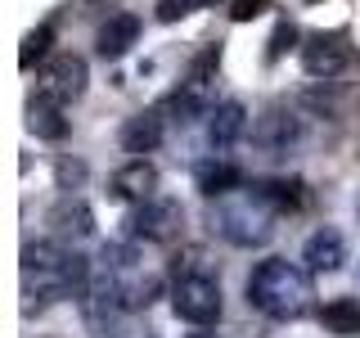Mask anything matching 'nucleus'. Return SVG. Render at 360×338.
<instances>
[{"mask_svg":"<svg viewBox=\"0 0 360 338\" xmlns=\"http://www.w3.org/2000/svg\"><path fill=\"white\" fill-rule=\"evenodd\" d=\"M297 37H302L297 23H292V18H279L275 32H270V41H266V63H279V59H284V50H292V41H297Z\"/></svg>","mask_w":360,"mask_h":338,"instance_id":"4be33fe9","label":"nucleus"},{"mask_svg":"<svg viewBox=\"0 0 360 338\" xmlns=\"http://www.w3.org/2000/svg\"><path fill=\"white\" fill-rule=\"evenodd\" d=\"M320 325L333 338H360V298H329L320 307Z\"/></svg>","mask_w":360,"mask_h":338,"instance_id":"6ab92c4d","label":"nucleus"},{"mask_svg":"<svg viewBox=\"0 0 360 338\" xmlns=\"http://www.w3.org/2000/svg\"><path fill=\"white\" fill-rule=\"evenodd\" d=\"M95 262L82 257L68 239H32L22 244V293H27V311L32 307H50L63 298H82Z\"/></svg>","mask_w":360,"mask_h":338,"instance_id":"f257e3e1","label":"nucleus"},{"mask_svg":"<svg viewBox=\"0 0 360 338\" xmlns=\"http://www.w3.org/2000/svg\"><path fill=\"white\" fill-rule=\"evenodd\" d=\"M185 230V208L167 194H149L127 212V239L135 244H176Z\"/></svg>","mask_w":360,"mask_h":338,"instance_id":"0eeeda50","label":"nucleus"},{"mask_svg":"<svg viewBox=\"0 0 360 338\" xmlns=\"http://www.w3.org/2000/svg\"><path fill=\"white\" fill-rule=\"evenodd\" d=\"M217 73H221V41L217 45H202V50L189 59L185 77H180V86L167 95V118L172 122H194V118H207L212 108H217Z\"/></svg>","mask_w":360,"mask_h":338,"instance_id":"423d86ee","label":"nucleus"},{"mask_svg":"<svg viewBox=\"0 0 360 338\" xmlns=\"http://www.w3.org/2000/svg\"><path fill=\"white\" fill-rule=\"evenodd\" d=\"M266 5H270V0H230V18L234 23H248V18L266 14Z\"/></svg>","mask_w":360,"mask_h":338,"instance_id":"b1692460","label":"nucleus"},{"mask_svg":"<svg viewBox=\"0 0 360 338\" xmlns=\"http://www.w3.org/2000/svg\"><path fill=\"white\" fill-rule=\"evenodd\" d=\"M302 262H307L311 275H333L338 266L347 262V239L338 225H320L307 244H302Z\"/></svg>","mask_w":360,"mask_h":338,"instance_id":"4468645a","label":"nucleus"},{"mask_svg":"<svg viewBox=\"0 0 360 338\" xmlns=\"http://www.w3.org/2000/svg\"><path fill=\"white\" fill-rule=\"evenodd\" d=\"M302 118H297V108H288V104H270L262 118L252 122V144L262 154L270 158H284L288 149H297V140H302Z\"/></svg>","mask_w":360,"mask_h":338,"instance_id":"9d476101","label":"nucleus"},{"mask_svg":"<svg viewBox=\"0 0 360 338\" xmlns=\"http://www.w3.org/2000/svg\"><path fill=\"white\" fill-rule=\"evenodd\" d=\"M172 311L194 330H207V325L221 320L225 311L221 280L212 275L202 248H185V253L172 257Z\"/></svg>","mask_w":360,"mask_h":338,"instance_id":"7ed1b4c3","label":"nucleus"},{"mask_svg":"<svg viewBox=\"0 0 360 338\" xmlns=\"http://www.w3.org/2000/svg\"><path fill=\"white\" fill-rule=\"evenodd\" d=\"M162 135H167V108H140V113H131V118L122 122L117 144L127 154L144 158V154H153L158 144H162Z\"/></svg>","mask_w":360,"mask_h":338,"instance_id":"9b49d317","label":"nucleus"},{"mask_svg":"<svg viewBox=\"0 0 360 338\" xmlns=\"http://www.w3.org/2000/svg\"><path fill=\"white\" fill-rule=\"evenodd\" d=\"M95 275H104L108 289L117 293V302L131 307V311H144L158 293H162V280H158L153 270H144L140 253H135V239L131 244H104V253H99V262H95Z\"/></svg>","mask_w":360,"mask_h":338,"instance_id":"39448f33","label":"nucleus"},{"mask_svg":"<svg viewBox=\"0 0 360 338\" xmlns=\"http://www.w3.org/2000/svg\"><path fill=\"white\" fill-rule=\"evenodd\" d=\"M45 221L54 225L59 239H90V234H95V212H90V203L77 194V189H68V194L50 208Z\"/></svg>","mask_w":360,"mask_h":338,"instance_id":"dca6fc26","label":"nucleus"},{"mask_svg":"<svg viewBox=\"0 0 360 338\" xmlns=\"http://www.w3.org/2000/svg\"><path fill=\"white\" fill-rule=\"evenodd\" d=\"M275 221H279V212L270 208L252 185L221 194L212 203V212H207L212 234H221L230 248H266L275 239Z\"/></svg>","mask_w":360,"mask_h":338,"instance_id":"20e7f679","label":"nucleus"},{"mask_svg":"<svg viewBox=\"0 0 360 338\" xmlns=\"http://www.w3.org/2000/svg\"><path fill=\"white\" fill-rule=\"evenodd\" d=\"M297 59H302V73L307 77L329 82V77H338L352 63V41H347V32H311L297 45Z\"/></svg>","mask_w":360,"mask_h":338,"instance_id":"1a4fd4ad","label":"nucleus"},{"mask_svg":"<svg viewBox=\"0 0 360 338\" xmlns=\"http://www.w3.org/2000/svg\"><path fill=\"white\" fill-rule=\"evenodd\" d=\"M149 194H158V167L149 158H131L127 167H117L108 176V199H117V203H140Z\"/></svg>","mask_w":360,"mask_h":338,"instance_id":"ddd939ff","label":"nucleus"},{"mask_svg":"<svg viewBox=\"0 0 360 338\" xmlns=\"http://www.w3.org/2000/svg\"><path fill=\"white\" fill-rule=\"evenodd\" d=\"M194 185L202 199H221L230 194V189H243V167L230 163V158H202V163L194 167Z\"/></svg>","mask_w":360,"mask_h":338,"instance_id":"f3484780","label":"nucleus"},{"mask_svg":"<svg viewBox=\"0 0 360 338\" xmlns=\"http://www.w3.org/2000/svg\"><path fill=\"white\" fill-rule=\"evenodd\" d=\"M189 338H217V334H189Z\"/></svg>","mask_w":360,"mask_h":338,"instance_id":"a878e982","label":"nucleus"},{"mask_svg":"<svg viewBox=\"0 0 360 338\" xmlns=\"http://www.w3.org/2000/svg\"><path fill=\"white\" fill-rule=\"evenodd\" d=\"M248 307L262 311L266 320H302L315 307L311 270L288 262V257H266L248 275Z\"/></svg>","mask_w":360,"mask_h":338,"instance_id":"f03ea898","label":"nucleus"},{"mask_svg":"<svg viewBox=\"0 0 360 338\" xmlns=\"http://www.w3.org/2000/svg\"><path fill=\"white\" fill-rule=\"evenodd\" d=\"M248 108H243V99H221L217 108L207 113V144H212V154H225L230 144H239L243 135H248Z\"/></svg>","mask_w":360,"mask_h":338,"instance_id":"f8f14e48","label":"nucleus"},{"mask_svg":"<svg viewBox=\"0 0 360 338\" xmlns=\"http://www.w3.org/2000/svg\"><path fill=\"white\" fill-rule=\"evenodd\" d=\"M252 189L279 212V217H284V212H302V208H307V185H302L297 176H266V180H252Z\"/></svg>","mask_w":360,"mask_h":338,"instance_id":"a211bd4d","label":"nucleus"},{"mask_svg":"<svg viewBox=\"0 0 360 338\" xmlns=\"http://www.w3.org/2000/svg\"><path fill=\"white\" fill-rule=\"evenodd\" d=\"M140 41V14H131V9H122V14H108L99 23L95 32V54L99 59H122V54H131V45Z\"/></svg>","mask_w":360,"mask_h":338,"instance_id":"2eb2a0df","label":"nucleus"},{"mask_svg":"<svg viewBox=\"0 0 360 338\" xmlns=\"http://www.w3.org/2000/svg\"><path fill=\"white\" fill-rule=\"evenodd\" d=\"M90 5H99V0H90Z\"/></svg>","mask_w":360,"mask_h":338,"instance_id":"cd10ccee","label":"nucleus"},{"mask_svg":"<svg viewBox=\"0 0 360 338\" xmlns=\"http://www.w3.org/2000/svg\"><path fill=\"white\" fill-rule=\"evenodd\" d=\"M86 82H90V68L82 54L63 50V54H50V59L41 63L37 73V95L50 99V104H77V99L86 95Z\"/></svg>","mask_w":360,"mask_h":338,"instance_id":"6e6552de","label":"nucleus"},{"mask_svg":"<svg viewBox=\"0 0 360 338\" xmlns=\"http://www.w3.org/2000/svg\"><path fill=\"white\" fill-rule=\"evenodd\" d=\"M27 131H37L41 140H63V135H68L63 104H50V99L32 95V104H27Z\"/></svg>","mask_w":360,"mask_h":338,"instance_id":"aec40b11","label":"nucleus"},{"mask_svg":"<svg viewBox=\"0 0 360 338\" xmlns=\"http://www.w3.org/2000/svg\"><path fill=\"white\" fill-rule=\"evenodd\" d=\"M194 9H207V0H158V23H180Z\"/></svg>","mask_w":360,"mask_h":338,"instance_id":"5701e85b","label":"nucleus"},{"mask_svg":"<svg viewBox=\"0 0 360 338\" xmlns=\"http://www.w3.org/2000/svg\"><path fill=\"white\" fill-rule=\"evenodd\" d=\"M82 176H86V167H82V163H59V185H63V189L82 185Z\"/></svg>","mask_w":360,"mask_h":338,"instance_id":"393cba45","label":"nucleus"},{"mask_svg":"<svg viewBox=\"0 0 360 338\" xmlns=\"http://www.w3.org/2000/svg\"><path fill=\"white\" fill-rule=\"evenodd\" d=\"M207 5H217V0H207Z\"/></svg>","mask_w":360,"mask_h":338,"instance_id":"bb28decb","label":"nucleus"},{"mask_svg":"<svg viewBox=\"0 0 360 338\" xmlns=\"http://www.w3.org/2000/svg\"><path fill=\"white\" fill-rule=\"evenodd\" d=\"M50 45H54V23L45 18V23H37V27L22 37V50H18V68L22 73H32L37 63H45L50 59Z\"/></svg>","mask_w":360,"mask_h":338,"instance_id":"412c9836","label":"nucleus"}]
</instances>
